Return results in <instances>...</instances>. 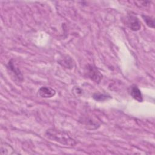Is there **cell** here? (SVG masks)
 Wrapping results in <instances>:
<instances>
[{
	"label": "cell",
	"mask_w": 155,
	"mask_h": 155,
	"mask_svg": "<svg viewBox=\"0 0 155 155\" xmlns=\"http://www.w3.org/2000/svg\"><path fill=\"white\" fill-rule=\"evenodd\" d=\"M142 17L143 21H145V22L146 23V24L147 25V26H148L150 28H153L154 27V21L152 17H151L150 16L145 15H142Z\"/></svg>",
	"instance_id": "30bf717a"
},
{
	"label": "cell",
	"mask_w": 155,
	"mask_h": 155,
	"mask_svg": "<svg viewBox=\"0 0 155 155\" xmlns=\"http://www.w3.org/2000/svg\"><path fill=\"white\" fill-rule=\"evenodd\" d=\"M45 137L66 146L73 147L77 141L67 132L56 128H49L45 133Z\"/></svg>",
	"instance_id": "6da1fadb"
},
{
	"label": "cell",
	"mask_w": 155,
	"mask_h": 155,
	"mask_svg": "<svg viewBox=\"0 0 155 155\" xmlns=\"http://www.w3.org/2000/svg\"><path fill=\"white\" fill-rule=\"evenodd\" d=\"M72 91L76 96H80L82 94V90L78 87H74Z\"/></svg>",
	"instance_id": "8fae6325"
},
{
	"label": "cell",
	"mask_w": 155,
	"mask_h": 155,
	"mask_svg": "<svg viewBox=\"0 0 155 155\" xmlns=\"http://www.w3.org/2000/svg\"><path fill=\"white\" fill-rule=\"evenodd\" d=\"M127 25L133 31H136L140 29L141 22L139 18L133 15H129L127 17Z\"/></svg>",
	"instance_id": "277c9868"
},
{
	"label": "cell",
	"mask_w": 155,
	"mask_h": 155,
	"mask_svg": "<svg viewBox=\"0 0 155 155\" xmlns=\"http://www.w3.org/2000/svg\"><path fill=\"white\" fill-rule=\"evenodd\" d=\"M84 72L85 76L88 78L96 83L99 84L102 79V74L101 73L99 70L93 65L88 64L85 68Z\"/></svg>",
	"instance_id": "7a4b0ae2"
},
{
	"label": "cell",
	"mask_w": 155,
	"mask_h": 155,
	"mask_svg": "<svg viewBox=\"0 0 155 155\" xmlns=\"http://www.w3.org/2000/svg\"><path fill=\"white\" fill-rule=\"evenodd\" d=\"M93 98L96 101H105L111 99V96L101 93H95L93 94Z\"/></svg>",
	"instance_id": "9c48e42d"
},
{
	"label": "cell",
	"mask_w": 155,
	"mask_h": 155,
	"mask_svg": "<svg viewBox=\"0 0 155 155\" xmlns=\"http://www.w3.org/2000/svg\"><path fill=\"white\" fill-rule=\"evenodd\" d=\"M18 154L16 153L15 150L13 147L5 143V142H1V154Z\"/></svg>",
	"instance_id": "ba28073f"
},
{
	"label": "cell",
	"mask_w": 155,
	"mask_h": 155,
	"mask_svg": "<svg viewBox=\"0 0 155 155\" xmlns=\"http://www.w3.org/2000/svg\"><path fill=\"white\" fill-rule=\"evenodd\" d=\"M97 118L94 117L93 116H86L82 119V123L85 125L87 128L90 129H96L100 126L99 121H97Z\"/></svg>",
	"instance_id": "5b68a950"
},
{
	"label": "cell",
	"mask_w": 155,
	"mask_h": 155,
	"mask_svg": "<svg viewBox=\"0 0 155 155\" xmlns=\"http://www.w3.org/2000/svg\"><path fill=\"white\" fill-rule=\"evenodd\" d=\"M128 93L133 99L141 102L143 101V96L140 90L136 85H132L128 88Z\"/></svg>",
	"instance_id": "52a82bcc"
},
{
	"label": "cell",
	"mask_w": 155,
	"mask_h": 155,
	"mask_svg": "<svg viewBox=\"0 0 155 155\" xmlns=\"http://www.w3.org/2000/svg\"><path fill=\"white\" fill-rule=\"evenodd\" d=\"M56 93V90L50 87H41L38 90V94L42 98H51L55 96Z\"/></svg>",
	"instance_id": "8992f818"
},
{
	"label": "cell",
	"mask_w": 155,
	"mask_h": 155,
	"mask_svg": "<svg viewBox=\"0 0 155 155\" xmlns=\"http://www.w3.org/2000/svg\"><path fill=\"white\" fill-rule=\"evenodd\" d=\"M7 68L9 74H10L15 81L19 82L23 81V75L19 67L15 64L13 59H11L8 61L7 65Z\"/></svg>",
	"instance_id": "3957f363"
}]
</instances>
